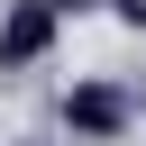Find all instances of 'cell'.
Instances as JSON below:
<instances>
[{
  "label": "cell",
  "mask_w": 146,
  "mask_h": 146,
  "mask_svg": "<svg viewBox=\"0 0 146 146\" xmlns=\"http://www.w3.org/2000/svg\"><path fill=\"white\" fill-rule=\"evenodd\" d=\"M128 119H137V100H128L119 82H73V91H64V128H73V146H119Z\"/></svg>",
  "instance_id": "2"
},
{
  "label": "cell",
  "mask_w": 146,
  "mask_h": 146,
  "mask_svg": "<svg viewBox=\"0 0 146 146\" xmlns=\"http://www.w3.org/2000/svg\"><path fill=\"white\" fill-rule=\"evenodd\" d=\"M27 146H46V137H27Z\"/></svg>",
  "instance_id": "3"
},
{
  "label": "cell",
  "mask_w": 146,
  "mask_h": 146,
  "mask_svg": "<svg viewBox=\"0 0 146 146\" xmlns=\"http://www.w3.org/2000/svg\"><path fill=\"white\" fill-rule=\"evenodd\" d=\"M64 18H73V0H9V18H0V73H27L36 55H55Z\"/></svg>",
  "instance_id": "1"
}]
</instances>
